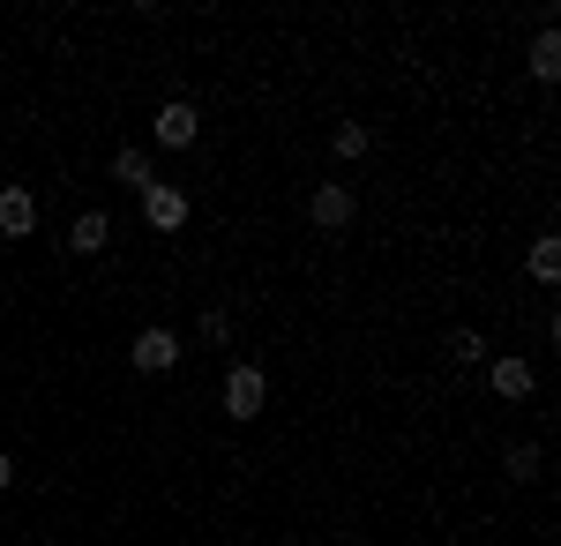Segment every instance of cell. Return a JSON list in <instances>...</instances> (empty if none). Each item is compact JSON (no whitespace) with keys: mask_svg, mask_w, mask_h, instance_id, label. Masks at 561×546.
Wrapping results in <instances>:
<instances>
[{"mask_svg":"<svg viewBox=\"0 0 561 546\" xmlns=\"http://www.w3.org/2000/svg\"><path fill=\"white\" fill-rule=\"evenodd\" d=\"M307 217H314L322 232H345V225H352V195L330 180V187H314V195H307Z\"/></svg>","mask_w":561,"mask_h":546,"instance_id":"6","label":"cell"},{"mask_svg":"<svg viewBox=\"0 0 561 546\" xmlns=\"http://www.w3.org/2000/svg\"><path fill=\"white\" fill-rule=\"evenodd\" d=\"M449 352H457V360H486V337H479V330H457V337H449Z\"/></svg>","mask_w":561,"mask_h":546,"instance_id":"15","label":"cell"},{"mask_svg":"<svg viewBox=\"0 0 561 546\" xmlns=\"http://www.w3.org/2000/svg\"><path fill=\"white\" fill-rule=\"evenodd\" d=\"M142 217H150V232L173 240V232H187V195H180L173 180H150V187H142Z\"/></svg>","mask_w":561,"mask_h":546,"instance_id":"1","label":"cell"},{"mask_svg":"<svg viewBox=\"0 0 561 546\" xmlns=\"http://www.w3.org/2000/svg\"><path fill=\"white\" fill-rule=\"evenodd\" d=\"M195 337H203V344H232V322H225L217 307H203V322H195Z\"/></svg>","mask_w":561,"mask_h":546,"instance_id":"14","label":"cell"},{"mask_svg":"<svg viewBox=\"0 0 561 546\" xmlns=\"http://www.w3.org/2000/svg\"><path fill=\"white\" fill-rule=\"evenodd\" d=\"M330 150H337V158H367V127H359V121H337Z\"/></svg>","mask_w":561,"mask_h":546,"instance_id":"12","label":"cell"},{"mask_svg":"<svg viewBox=\"0 0 561 546\" xmlns=\"http://www.w3.org/2000/svg\"><path fill=\"white\" fill-rule=\"evenodd\" d=\"M486 382H494V397H531V360H517V352H502L494 367H486Z\"/></svg>","mask_w":561,"mask_h":546,"instance_id":"7","label":"cell"},{"mask_svg":"<svg viewBox=\"0 0 561 546\" xmlns=\"http://www.w3.org/2000/svg\"><path fill=\"white\" fill-rule=\"evenodd\" d=\"M8 479H15V464H8V450H0V494H8Z\"/></svg>","mask_w":561,"mask_h":546,"instance_id":"16","label":"cell"},{"mask_svg":"<svg viewBox=\"0 0 561 546\" xmlns=\"http://www.w3.org/2000/svg\"><path fill=\"white\" fill-rule=\"evenodd\" d=\"M128 360H135V375H173L180 367V337L173 330H142Z\"/></svg>","mask_w":561,"mask_h":546,"instance_id":"3","label":"cell"},{"mask_svg":"<svg viewBox=\"0 0 561 546\" xmlns=\"http://www.w3.org/2000/svg\"><path fill=\"white\" fill-rule=\"evenodd\" d=\"M531 76H539V83H554V76H561V31H554V23L531 38Z\"/></svg>","mask_w":561,"mask_h":546,"instance_id":"10","label":"cell"},{"mask_svg":"<svg viewBox=\"0 0 561 546\" xmlns=\"http://www.w3.org/2000/svg\"><path fill=\"white\" fill-rule=\"evenodd\" d=\"M195 135H203V113H195L187 98H165V105H158V143H165V150H187Z\"/></svg>","mask_w":561,"mask_h":546,"instance_id":"4","label":"cell"},{"mask_svg":"<svg viewBox=\"0 0 561 546\" xmlns=\"http://www.w3.org/2000/svg\"><path fill=\"white\" fill-rule=\"evenodd\" d=\"M0 232L8 240H31L38 232V195L31 187H0Z\"/></svg>","mask_w":561,"mask_h":546,"instance_id":"5","label":"cell"},{"mask_svg":"<svg viewBox=\"0 0 561 546\" xmlns=\"http://www.w3.org/2000/svg\"><path fill=\"white\" fill-rule=\"evenodd\" d=\"M524 270H531V285H561V240H554V232H547V240H531Z\"/></svg>","mask_w":561,"mask_h":546,"instance_id":"9","label":"cell"},{"mask_svg":"<svg viewBox=\"0 0 561 546\" xmlns=\"http://www.w3.org/2000/svg\"><path fill=\"white\" fill-rule=\"evenodd\" d=\"M113 172H121V180H128L135 195H142V187H150V180H158V166H150V150H121V158H113Z\"/></svg>","mask_w":561,"mask_h":546,"instance_id":"11","label":"cell"},{"mask_svg":"<svg viewBox=\"0 0 561 546\" xmlns=\"http://www.w3.org/2000/svg\"><path fill=\"white\" fill-rule=\"evenodd\" d=\"M68 248H76V254H105V248H113V217H105V211H83L76 225H68Z\"/></svg>","mask_w":561,"mask_h":546,"instance_id":"8","label":"cell"},{"mask_svg":"<svg viewBox=\"0 0 561 546\" xmlns=\"http://www.w3.org/2000/svg\"><path fill=\"white\" fill-rule=\"evenodd\" d=\"M262 405H270V375H262V367H232V375H225V412H232V420H255Z\"/></svg>","mask_w":561,"mask_h":546,"instance_id":"2","label":"cell"},{"mask_svg":"<svg viewBox=\"0 0 561 546\" xmlns=\"http://www.w3.org/2000/svg\"><path fill=\"white\" fill-rule=\"evenodd\" d=\"M502 471H510V479H539V442H517V450L502 457Z\"/></svg>","mask_w":561,"mask_h":546,"instance_id":"13","label":"cell"}]
</instances>
